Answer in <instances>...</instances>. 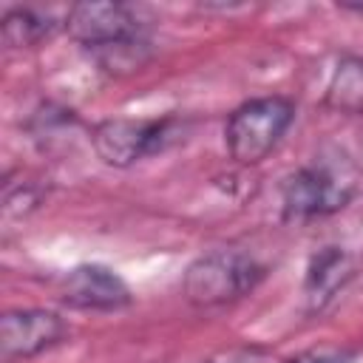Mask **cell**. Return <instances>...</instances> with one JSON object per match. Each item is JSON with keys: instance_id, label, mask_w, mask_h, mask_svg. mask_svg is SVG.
<instances>
[{"instance_id": "obj_1", "label": "cell", "mask_w": 363, "mask_h": 363, "mask_svg": "<svg viewBox=\"0 0 363 363\" xmlns=\"http://www.w3.org/2000/svg\"><path fill=\"white\" fill-rule=\"evenodd\" d=\"M65 28L108 71L139 68L147 57L142 23L125 3H77L65 14Z\"/></svg>"}, {"instance_id": "obj_2", "label": "cell", "mask_w": 363, "mask_h": 363, "mask_svg": "<svg viewBox=\"0 0 363 363\" xmlns=\"http://www.w3.org/2000/svg\"><path fill=\"white\" fill-rule=\"evenodd\" d=\"M292 119H295L292 99L278 94L238 105L224 125V142L230 156L241 164H258L272 153V147L281 142Z\"/></svg>"}, {"instance_id": "obj_3", "label": "cell", "mask_w": 363, "mask_h": 363, "mask_svg": "<svg viewBox=\"0 0 363 363\" xmlns=\"http://www.w3.org/2000/svg\"><path fill=\"white\" fill-rule=\"evenodd\" d=\"M354 196V173L343 159H315L284 182V216L289 221L337 213Z\"/></svg>"}, {"instance_id": "obj_4", "label": "cell", "mask_w": 363, "mask_h": 363, "mask_svg": "<svg viewBox=\"0 0 363 363\" xmlns=\"http://www.w3.org/2000/svg\"><path fill=\"white\" fill-rule=\"evenodd\" d=\"M264 278V267L241 250H213L196 258L184 275V298L196 306H218L247 295Z\"/></svg>"}, {"instance_id": "obj_5", "label": "cell", "mask_w": 363, "mask_h": 363, "mask_svg": "<svg viewBox=\"0 0 363 363\" xmlns=\"http://www.w3.org/2000/svg\"><path fill=\"white\" fill-rule=\"evenodd\" d=\"M173 119H105L94 128L91 142L96 156L111 167H130L133 162L164 147Z\"/></svg>"}, {"instance_id": "obj_6", "label": "cell", "mask_w": 363, "mask_h": 363, "mask_svg": "<svg viewBox=\"0 0 363 363\" xmlns=\"http://www.w3.org/2000/svg\"><path fill=\"white\" fill-rule=\"evenodd\" d=\"M68 335V323L48 309H11L0 318V357L14 363L51 349Z\"/></svg>"}, {"instance_id": "obj_7", "label": "cell", "mask_w": 363, "mask_h": 363, "mask_svg": "<svg viewBox=\"0 0 363 363\" xmlns=\"http://www.w3.org/2000/svg\"><path fill=\"white\" fill-rule=\"evenodd\" d=\"M62 301L77 309L116 312L130 303V289L113 269L102 264H82L65 275Z\"/></svg>"}, {"instance_id": "obj_8", "label": "cell", "mask_w": 363, "mask_h": 363, "mask_svg": "<svg viewBox=\"0 0 363 363\" xmlns=\"http://www.w3.org/2000/svg\"><path fill=\"white\" fill-rule=\"evenodd\" d=\"M352 272H354L352 258L340 247H323L312 258V264L306 269V286H303V292H306L309 309L326 306L337 295V289L346 286V281L352 278Z\"/></svg>"}, {"instance_id": "obj_9", "label": "cell", "mask_w": 363, "mask_h": 363, "mask_svg": "<svg viewBox=\"0 0 363 363\" xmlns=\"http://www.w3.org/2000/svg\"><path fill=\"white\" fill-rule=\"evenodd\" d=\"M326 105L340 113L363 116V57H343L329 79Z\"/></svg>"}, {"instance_id": "obj_10", "label": "cell", "mask_w": 363, "mask_h": 363, "mask_svg": "<svg viewBox=\"0 0 363 363\" xmlns=\"http://www.w3.org/2000/svg\"><path fill=\"white\" fill-rule=\"evenodd\" d=\"M54 28H57V20L45 11H37V9H11L3 17V40L11 48L37 45Z\"/></svg>"}, {"instance_id": "obj_11", "label": "cell", "mask_w": 363, "mask_h": 363, "mask_svg": "<svg viewBox=\"0 0 363 363\" xmlns=\"http://www.w3.org/2000/svg\"><path fill=\"white\" fill-rule=\"evenodd\" d=\"M207 363H267V357L252 349V352H230V354L213 357V360H207Z\"/></svg>"}, {"instance_id": "obj_12", "label": "cell", "mask_w": 363, "mask_h": 363, "mask_svg": "<svg viewBox=\"0 0 363 363\" xmlns=\"http://www.w3.org/2000/svg\"><path fill=\"white\" fill-rule=\"evenodd\" d=\"M286 363H343V357L337 352H303Z\"/></svg>"}]
</instances>
